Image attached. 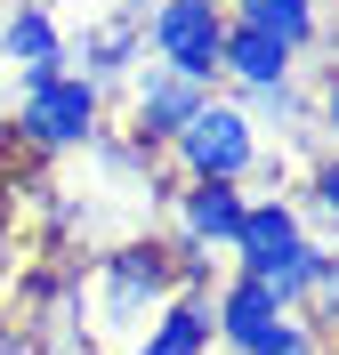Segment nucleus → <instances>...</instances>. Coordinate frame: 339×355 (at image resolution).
Masks as SVG:
<instances>
[{
	"mask_svg": "<svg viewBox=\"0 0 339 355\" xmlns=\"http://www.w3.org/2000/svg\"><path fill=\"white\" fill-rule=\"evenodd\" d=\"M8 73V65H0ZM105 130V89L81 81L73 65H41L17 73V97H8V137L24 154H89V137Z\"/></svg>",
	"mask_w": 339,
	"mask_h": 355,
	"instance_id": "obj_2",
	"label": "nucleus"
},
{
	"mask_svg": "<svg viewBox=\"0 0 339 355\" xmlns=\"http://www.w3.org/2000/svg\"><path fill=\"white\" fill-rule=\"evenodd\" d=\"M299 218H339V154H315L307 162V186H299Z\"/></svg>",
	"mask_w": 339,
	"mask_h": 355,
	"instance_id": "obj_16",
	"label": "nucleus"
},
{
	"mask_svg": "<svg viewBox=\"0 0 339 355\" xmlns=\"http://www.w3.org/2000/svg\"><path fill=\"white\" fill-rule=\"evenodd\" d=\"M291 73H299V57L283 41H267V33H250V24L226 17V33H218V81H234L250 97V89H275V81H291Z\"/></svg>",
	"mask_w": 339,
	"mask_h": 355,
	"instance_id": "obj_10",
	"label": "nucleus"
},
{
	"mask_svg": "<svg viewBox=\"0 0 339 355\" xmlns=\"http://www.w3.org/2000/svg\"><path fill=\"white\" fill-rule=\"evenodd\" d=\"M218 33H226V8L210 0H154L146 8V49H154L162 73H186V81H218Z\"/></svg>",
	"mask_w": 339,
	"mask_h": 355,
	"instance_id": "obj_4",
	"label": "nucleus"
},
{
	"mask_svg": "<svg viewBox=\"0 0 339 355\" xmlns=\"http://www.w3.org/2000/svg\"><path fill=\"white\" fill-rule=\"evenodd\" d=\"M210 8H218V0H210Z\"/></svg>",
	"mask_w": 339,
	"mask_h": 355,
	"instance_id": "obj_17",
	"label": "nucleus"
},
{
	"mask_svg": "<svg viewBox=\"0 0 339 355\" xmlns=\"http://www.w3.org/2000/svg\"><path fill=\"white\" fill-rule=\"evenodd\" d=\"M210 347H218V331H210V299L178 291V299H170V307H162L121 355H210Z\"/></svg>",
	"mask_w": 339,
	"mask_h": 355,
	"instance_id": "obj_11",
	"label": "nucleus"
},
{
	"mask_svg": "<svg viewBox=\"0 0 339 355\" xmlns=\"http://www.w3.org/2000/svg\"><path fill=\"white\" fill-rule=\"evenodd\" d=\"M299 243H307L299 202H291V194H250V202H243V226H234V243H226V259H234V275L275 283V275L299 259Z\"/></svg>",
	"mask_w": 339,
	"mask_h": 355,
	"instance_id": "obj_5",
	"label": "nucleus"
},
{
	"mask_svg": "<svg viewBox=\"0 0 339 355\" xmlns=\"http://www.w3.org/2000/svg\"><path fill=\"white\" fill-rule=\"evenodd\" d=\"M234 24H250V33H267V41H283L291 57H307V49H323V0H218Z\"/></svg>",
	"mask_w": 339,
	"mask_h": 355,
	"instance_id": "obj_12",
	"label": "nucleus"
},
{
	"mask_svg": "<svg viewBox=\"0 0 339 355\" xmlns=\"http://www.w3.org/2000/svg\"><path fill=\"white\" fill-rule=\"evenodd\" d=\"M243 113H250V121H275L283 137H307V130H315V113H307V97H299V73L275 81V89H250Z\"/></svg>",
	"mask_w": 339,
	"mask_h": 355,
	"instance_id": "obj_14",
	"label": "nucleus"
},
{
	"mask_svg": "<svg viewBox=\"0 0 339 355\" xmlns=\"http://www.w3.org/2000/svg\"><path fill=\"white\" fill-rule=\"evenodd\" d=\"M243 355H323V323H315V315H283V323H275V331L267 339H250V347Z\"/></svg>",
	"mask_w": 339,
	"mask_h": 355,
	"instance_id": "obj_15",
	"label": "nucleus"
},
{
	"mask_svg": "<svg viewBox=\"0 0 339 355\" xmlns=\"http://www.w3.org/2000/svg\"><path fill=\"white\" fill-rule=\"evenodd\" d=\"M202 97L210 89L202 81H186V73H162V65H146L130 81V146H146V154H162L170 137L202 113Z\"/></svg>",
	"mask_w": 339,
	"mask_h": 355,
	"instance_id": "obj_6",
	"label": "nucleus"
},
{
	"mask_svg": "<svg viewBox=\"0 0 339 355\" xmlns=\"http://www.w3.org/2000/svg\"><path fill=\"white\" fill-rule=\"evenodd\" d=\"M243 186H218V178H186L178 194H170V218H178V243L194 250H226L234 243V226H243Z\"/></svg>",
	"mask_w": 339,
	"mask_h": 355,
	"instance_id": "obj_9",
	"label": "nucleus"
},
{
	"mask_svg": "<svg viewBox=\"0 0 339 355\" xmlns=\"http://www.w3.org/2000/svg\"><path fill=\"white\" fill-rule=\"evenodd\" d=\"M283 315L291 307H283L259 275H218V283H210V331H218V347H234V355H243L250 339H267Z\"/></svg>",
	"mask_w": 339,
	"mask_h": 355,
	"instance_id": "obj_7",
	"label": "nucleus"
},
{
	"mask_svg": "<svg viewBox=\"0 0 339 355\" xmlns=\"http://www.w3.org/2000/svg\"><path fill=\"white\" fill-rule=\"evenodd\" d=\"M137 41H146V8H113L105 24H89L81 41H65V57H73V73L81 81H97V89H113V81H130L137 73Z\"/></svg>",
	"mask_w": 339,
	"mask_h": 355,
	"instance_id": "obj_8",
	"label": "nucleus"
},
{
	"mask_svg": "<svg viewBox=\"0 0 339 355\" xmlns=\"http://www.w3.org/2000/svg\"><path fill=\"white\" fill-rule=\"evenodd\" d=\"M178 299V266H170V243H154V234H137V243L105 250V259L89 266V331L105 355H121L146 323H154L162 307Z\"/></svg>",
	"mask_w": 339,
	"mask_h": 355,
	"instance_id": "obj_1",
	"label": "nucleus"
},
{
	"mask_svg": "<svg viewBox=\"0 0 339 355\" xmlns=\"http://www.w3.org/2000/svg\"><path fill=\"white\" fill-rule=\"evenodd\" d=\"M162 154L178 162V178H218V186H250L267 170V146H259V121L243 113V97H202V113Z\"/></svg>",
	"mask_w": 339,
	"mask_h": 355,
	"instance_id": "obj_3",
	"label": "nucleus"
},
{
	"mask_svg": "<svg viewBox=\"0 0 339 355\" xmlns=\"http://www.w3.org/2000/svg\"><path fill=\"white\" fill-rule=\"evenodd\" d=\"M0 65H8V73H41V65H65V24L49 17L41 0H24L17 17H8V33H0Z\"/></svg>",
	"mask_w": 339,
	"mask_h": 355,
	"instance_id": "obj_13",
	"label": "nucleus"
}]
</instances>
